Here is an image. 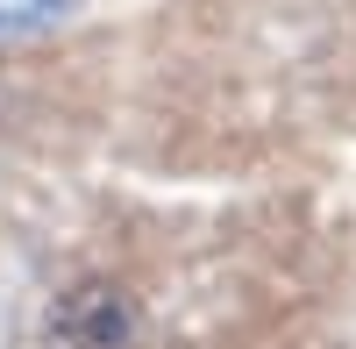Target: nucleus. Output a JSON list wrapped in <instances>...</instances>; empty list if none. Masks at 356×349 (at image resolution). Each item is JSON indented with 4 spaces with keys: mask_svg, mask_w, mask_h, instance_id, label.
Returning <instances> with one entry per match:
<instances>
[{
    "mask_svg": "<svg viewBox=\"0 0 356 349\" xmlns=\"http://www.w3.org/2000/svg\"><path fill=\"white\" fill-rule=\"evenodd\" d=\"M36 349H143V307L114 278H72L50 293Z\"/></svg>",
    "mask_w": 356,
    "mask_h": 349,
    "instance_id": "obj_1",
    "label": "nucleus"
},
{
    "mask_svg": "<svg viewBox=\"0 0 356 349\" xmlns=\"http://www.w3.org/2000/svg\"><path fill=\"white\" fill-rule=\"evenodd\" d=\"M65 15H72V0H0V43L43 36V29H57Z\"/></svg>",
    "mask_w": 356,
    "mask_h": 349,
    "instance_id": "obj_2",
    "label": "nucleus"
}]
</instances>
